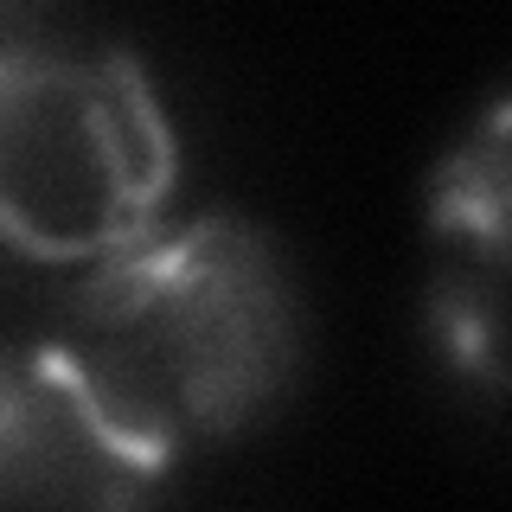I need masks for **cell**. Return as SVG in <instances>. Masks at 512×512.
Here are the masks:
<instances>
[{
  "label": "cell",
  "mask_w": 512,
  "mask_h": 512,
  "mask_svg": "<svg viewBox=\"0 0 512 512\" xmlns=\"http://www.w3.org/2000/svg\"><path fill=\"white\" fill-rule=\"evenodd\" d=\"M52 340L173 461L276 416L308 365L295 276L237 212L160 224L90 263Z\"/></svg>",
  "instance_id": "6da1fadb"
},
{
  "label": "cell",
  "mask_w": 512,
  "mask_h": 512,
  "mask_svg": "<svg viewBox=\"0 0 512 512\" xmlns=\"http://www.w3.org/2000/svg\"><path fill=\"white\" fill-rule=\"evenodd\" d=\"M180 141L128 52H71L0 26V244L103 263L160 231Z\"/></svg>",
  "instance_id": "7a4b0ae2"
},
{
  "label": "cell",
  "mask_w": 512,
  "mask_h": 512,
  "mask_svg": "<svg viewBox=\"0 0 512 512\" xmlns=\"http://www.w3.org/2000/svg\"><path fill=\"white\" fill-rule=\"evenodd\" d=\"M173 468L58 340L0 346V512H154Z\"/></svg>",
  "instance_id": "3957f363"
},
{
  "label": "cell",
  "mask_w": 512,
  "mask_h": 512,
  "mask_svg": "<svg viewBox=\"0 0 512 512\" xmlns=\"http://www.w3.org/2000/svg\"><path fill=\"white\" fill-rule=\"evenodd\" d=\"M429 327L442 359L480 391H500L506 333V103H487L474 135L429 180Z\"/></svg>",
  "instance_id": "277c9868"
}]
</instances>
